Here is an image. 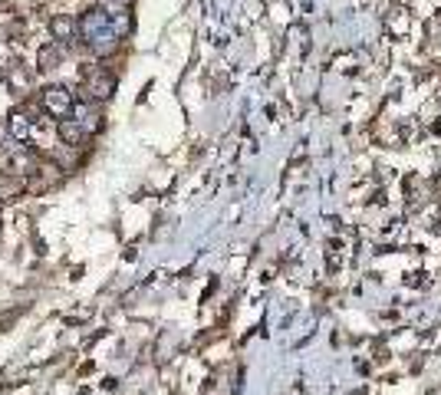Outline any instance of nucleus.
<instances>
[{
    "instance_id": "f257e3e1",
    "label": "nucleus",
    "mask_w": 441,
    "mask_h": 395,
    "mask_svg": "<svg viewBox=\"0 0 441 395\" xmlns=\"http://www.w3.org/2000/svg\"><path fill=\"white\" fill-rule=\"evenodd\" d=\"M40 103H43V109L50 112V116L63 119V116L73 109V96H69V89H63V86H46L40 93Z\"/></svg>"
},
{
    "instance_id": "f03ea898",
    "label": "nucleus",
    "mask_w": 441,
    "mask_h": 395,
    "mask_svg": "<svg viewBox=\"0 0 441 395\" xmlns=\"http://www.w3.org/2000/svg\"><path fill=\"white\" fill-rule=\"evenodd\" d=\"M60 63H63V50L56 43H46L36 53V69H43V73H46V69H56Z\"/></svg>"
},
{
    "instance_id": "7ed1b4c3",
    "label": "nucleus",
    "mask_w": 441,
    "mask_h": 395,
    "mask_svg": "<svg viewBox=\"0 0 441 395\" xmlns=\"http://www.w3.org/2000/svg\"><path fill=\"white\" fill-rule=\"evenodd\" d=\"M30 132H34L30 116H26V112H14V116H10V135L17 138V142H26V138H30Z\"/></svg>"
},
{
    "instance_id": "20e7f679",
    "label": "nucleus",
    "mask_w": 441,
    "mask_h": 395,
    "mask_svg": "<svg viewBox=\"0 0 441 395\" xmlns=\"http://www.w3.org/2000/svg\"><path fill=\"white\" fill-rule=\"evenodd\" d=\"M56 132H60V138L66 142V145H79L86 138V129L79 125V122H69V119H63L60 125H56Z\"/></svg>"
},
{
    "instance_id": "39448f33",
    "label": "nucleus",
    "mask_w": 441,
    "mask_h": 395,
    "mask_svg": "<svg viewBox=\"0 0 441 395\" xmlns=\"http://www.w3.org/2000/svg\"><path fill=\"white\" fill-rule=\"evenodd\" d=\"M50 34H53V40H69V36L76 34V20L73 17H53L50 20Z\"/></svg>"
},
{
    "instance_id": "423d86ee",
    "label": "nucleus",
    "mask_w": 441,
    "mask_h": 395,
    "mask_svg": "<svg viewBox=\"0 0 441 395\" xmlns=\"http://www.w3.org/2000/svg\"><path fill=\"white\" fill-rule=\"evenodd\" d=\"M112 89V79H106L102 73H89V79H86V93H93L96 99H106Z\"/></svg>"
},
{
    "instance_id": "0eeeda50",
    "label": "nucleus",
    "mask_w": 441,
    "mask_h": 395,
    "mask_svg": "<svg viewBox=\"0 0 441 395\" xmlns=\"http://www.w3.org/2000/svg\"><path fill=\"white\" fill-rule=\"evenodd\" d=\"M4 142H7V132H4V129H0V145H4Z\"/></svg>"
}]
</instances>
